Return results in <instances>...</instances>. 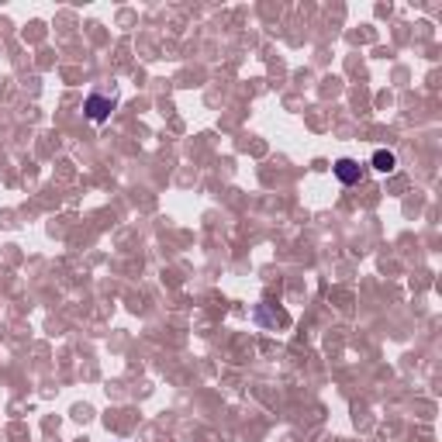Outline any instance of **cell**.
Here are the masks:
<instances>
[{
    "label": "cell",
    "instance_id": "1",
    "mask_svg": "<svg viewBox=\"0 0 442 442\" xmlns=\"http://www.w3.org/2000/svg\"><path fill=\"white\" fill-rule=\"evenodd\" d=\"M111 107H114V101H111V97H104V94H90V97H87V118L101 125V121H107Z\"/></svg>",
    "mask_w": 442,
    "mask_h": 442
},
{
    "label": "cell",
    "instance_id": "2",
    "mask_svg": "<svg viewBox=\"0 0 442 442\" xmlns=\"http://www.w3.org/2000/svg\"><path fill=\"white\" fill-rule=\"evenodd\" d=\"M336 177L342 183H356L363 177V170H360V162H353V159H338L336 162Z\"/></svg>",
    "mask_w": 442,
    "mask_h": 442
},
{
    "label": "cell",
    "instance_id": "3",
    "mask_svg": "<svg viewBox=\"0 0 442 442\" xmlns=\"http://www.w3.org/2000/svg\"><path fill=\"white\" fill-rule=\"evenodd\" d=\"M373 170H377V173H394V170H397V156L387 153V149H377V153H373Z\"/></svg>",
    "mask_w": 442,
    "mask_h": 442
}]
</instances>
